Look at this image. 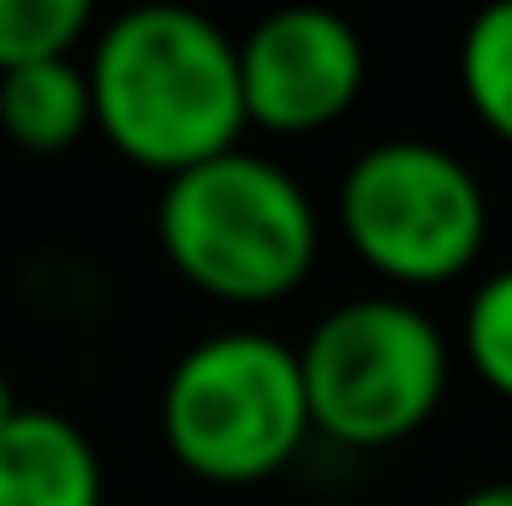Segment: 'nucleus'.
Masks as SVG:
<instances>
[{
  "label": "nucleus",
  "mask_w": 512,
  "mask_h": 506,
  "mask_svg": "<svg viewBox=\"0 0 512 506\" xmlns=\"http://www.w3.org/2000/svg\"><path fill=\"white\" fill-rule=\"evenodd\" d=\"M96 131L137 167L173 179L245 137L239 42L191 6H131L90 48Z\"/></svg>",
  "instance_id": "nucleus-1"
},
{
  "label": "nucleus",
  "mask_w": 512,
  "mask_h": 506,
  "mask_svg": "<svg viewBox=\"0 0 512 506\" xmlns=\"http://www.w3.org/2000/svg\"><path fill=\"white\" fill-rule=\"evenodd\" d=\"M155 239L173 274L203 298L262 310L310 280L322 251V215L292 167L239 143L161 185Z\"/></svg>",
  "instance_id": "nucleus-2"
},
{
  "label": "nucleus",
  "mask_w": 512,
  "mask_h": 506,
  "mask_svg": "<svg viewBox=\"0 0 512 506\" xmlns=\"http://www.w3.org/2000/svg\"><path fill=\"white\" fill-rule=\"evenodd\" d=\"M161 441L173 465L215 489L280 477L310 441L298 346L268 328H221L185 346L161 381Z\"/></svg>",
  "instance_id": "nucleus-3"
},
{
  "label": "nucleus",
  "mask_w": 512,
  "mask_h": 506,
  "mask_svg": "<svg viewBox=\"0 0 512 506\" xmlns=\"http://www.w3.org/2000/svg\"><path fill=\"white\" fill-rule=\"evenodd\" d=\"M310 435L382 453L429 429L453 381V340L405 292L334 304L298 346Z\"/></svg>",
  "instance_id": "nucleus-4"
},
{
  "label": "nucleus",
  "mask_w": 512,
  "mask_h": 506,
  "mask_svg": "<svg viewBox=\"0 0 512 506\" xmlns=\"http://www.w3.org/2000/svg\"><path fill=\"white\" fill-rule=\"evenodd\" d=\"M334 221L370 274L393 286H447L489 245V191L459 149L382 137L346 167Z\"/></svg>",
  "instance_id": "nucleus-5"
},
{
  "label": "nucleus",
  "mask_w": 512,
  "mask_h": 506,
  "mask_svg": "<svg viewBox=\"0 0 512 506\" xmlns=\"http://www.w3.org/2000/svg\"><path fill=\"white\" fill-rule=\"evenodd\" d=\"M370 54L364 36L322 6H286L256 18L251 36H239V90H245V126L274 137H310L352 114L364 96Z\"/></svg>",
  "instance_id": "nucleus-6"
},
{
  "label": "nucleus",
  "mask_w": 512,
  "mask_h": 506,
  "mask_svg": "<svg viewBox=\"0 0 512 506\" xmlns=\"http://www.w3.org/2000/svg\"><path fill=\"white\" fill-rule=\"evenodd\" d=\"M0 506H102V453L60 417L24 405L0 429Z\"/></svg>",
  "instance_id": "nucleus-7"
},
{
  "label": "nucleus",
  "mask_w": 512,
  "mask_h": 506,
  "mask_svg": "<svg viewBox=\"0 0 512 506\" xmlns=\"http://www.w3.org/2000/svg\"><path fill=\"white\" fill-rule=\"evenodd\" d=\"M0 131L24 155H66L72 143H84V131H96L84 66L48 60V66L6 72L0 78Z\"/></svg>",
  "instance_id": "nucleus-8"
},
{
  "label": "nucleus",
  "mask_w": 512,
  "mask_h": 506,
  "mask_svg": "<svg viewBox=\"0 0 512 506\" xmlns=\"http://www.w3.org/2000/svg\"><path fill=\"white\" fill-rule=\"evenodd\" d=\"M459 90L483 131L512 149V0L483 6L459 36Z\"/></svg>",
  "instance_id": "nucleus-9"
},
{
  "label": "nucleus",
  "mask_w": 512,
  "mask_h": 506,
  "mask_svg": "<svg viewBox=\"0 0 512 506\" xmlns=\"http://www.w3.org/2000/svg\"><path fill=\"white\" fill-rule=\"evenodd\" d=\"M96 30L84 0H0V78L48 60H78V42Z\"/></svg>",
  "instance_id": "nucleus-10"
},
{
  "label": "nucleus",
  "mask_w": 512,
  "mask_h": 506,
  "mask_svg": "<svg viewBox=\"0 0 512 506\" xmlns=\"http://www.w3.org/2000/svg\"><path fill=\"white\" fill-rule=\"evenodd\" d=\"M459 346H465L471 376L483 381L495 399L512 405V262L471 286L465 322H459Z\"/></svg>",
  "instance_id": "nucleus-11"
},
{
  "label": "nucleus",
  "mask_w": 512,
  "mask_h": 506,
  "mask_svg": "<svg viewBox=\"0 0 512 506\" xmlns=\"http://www.w3.org/2000/svg\"><path fill=\"white\" fill-rule=\"evenodd\" d=\"M453 506H512V477H501V483H477L471 495H459Z\"/></svg>",
  "instance_id": "nucleus-12"
},
{
  "label": "nucleus",
  "mask_w": 512,
  "mask_h": 506,
  "mask_svg": "<svg viewBox=\"0 0 512 506\" xmlns=\"http://www.w3.org/2000/svg\"><path fill=\"white\" fill-rule=\"evenodd\" d=\"M18 411H24V405H18V393H12V381H6V370H0V429H6V423H12Z\"/></svg>",
  "instance_id": "nucleus-13"
}]
</instances>
